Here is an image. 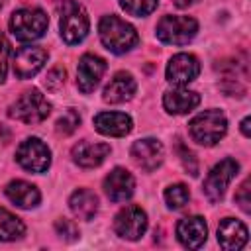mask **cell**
<instances>
[{"mask_svg": "<svg viewBox=\"0 0 251 251\" xmlns=\"http://www.w3.org/2000/svg\"><path fill=\"white\" fill-rule=\"evenodd\" d=\"M98 33L104 47L118 55L129 51L137 43L135 27L118 16H104L98 24Z\"/></svg>", "mask_w": 251, "mask_h": 251, "instance_id": "6da1fadb", "label": "cell"}, {"mask_svg": "<svg viewBox=\"0 0 251 251\" xmlns=\"http://www.w3.org/2000/svg\"><path fill=\"white\" fill-rule=\"evenodd\" d=\"M190 137L204 147L216 145L227 131V118L222 110H206L194 116L188 124Z\"/></svg>", "mask_w": 251, "mask_h": 251, "instance_id": "7a4b0ae2", "label": "cell"}, {"mask_svg": "<svg viewBox=\"0 0 251 251\" xmlns=\"http://www.w3.org/2000/svg\"><path fill=\"white\" fill-rule=\"evenodd\" d=\"M49 25V18L41 8H20L10 18V29L20 41L39 39Z\"/></svg>", "mask_w": 251, "mask_h": 251, "instance_id": "3957f363", "label": "cell"}, {"mask_svg": "<svg viewBox=\"0 0 251 251\" xmlns=\"http://www.w3.org/2000/svg\"><path fill=\"white\" fill-rule=\"evenodd\" d=\"M49 112H51V104L37 88L25 90L8 110L10 118L20 120L24 124H39L49 116Z\"/></svg>", "mask_w": 251, "mask_h": 251, "instance_id": "277c9868", "label": "cell"}, {"mask_svg": "<svg viewBox=\"0 0 251 251\" xmlns=\"http://www.w3.org/2000/svg\"><path fill=\"white\" fill-rule=\"evenodd\" d=\"M90 22H88V14L86 10L73 0H67L61 8V20H59V29H61V37L69 43H80L86 33H88Z\"/></svg>", "mask_w": 251, "mask_h": 251, "instance_id": "5b68a950", "label": "cell"}, {"mask_svg": "<svg viewBox=\"0 0 251 251\" xmlns=\"http://www.w3.org/2000/svg\"><path fill=\"white\" fill-rule=\"evenodd\" d=\"M198 31V22L190 16H165L157 24V37L169 45H184Z\"/></svg>", "mask_w": 251, "mask_h": 251, "instance_id": "8992f818", "label": "cell"}, {"mask_svg": "<svg viewBox=\"0 0 251 251\" xmlns=\"http://www.w3.org/2000/svg\"><path fill=\"white\" fill-rule=\"evenodd\" d=\"M237 171H239V163L235 159H229V157L220 161L218 165H214L212 171L208 173L206 180H204V186H202L206 198L210 202H220L224 198L229 182L237 175Z\"/></svg>", "mask_w": 251, "mask_h": 251, "instance_id": "52a82bcc", "label": "cell"}, {"mask_svg": "<svg viewBox=\"0 0 251 251\" xmlns=\"http://www.w3.org/2000/svg\"><path fill=\"white\" fill-rule=\"evenodd\" d=\"M16 161L29 173H43L51 165V151L39 137H27L20 143Z\"/></svg>", "mask_w": 251, "mask_h": 251, "instance_id": "ba28073f", "label": "cell"}, {"mask_svg": "<svg viewBox=\"0 0 251 251\" xmlns=\"http://www.w3.org/2000/svg\"><path fill=\"white\" fill-rule=\"evenodd\" d=\"M114 229L120 237L135 241L139 239L147 229V214L139 206H126L118 212L114 220Z\"/></svg>", "mask_w": 251, "mask_h": 251, "instance_id": "9c48e42d", "label": "cell"}, {"mask_svg": "<svg viewBox=\"0 0 251 251\" xmlns=\"http://www.w3.org/2000/svg\"><path fill=\"white\" fill-rule=\"evenodd\" d=\"M104 71H106V61L102 57H98L94 53L82 55L80 61H78V67H76V86H78V90L84 92V94L92 92L98 86Z\"/></svg>", "mask_w": 251, "mask_h": 251, "instance_id": "30bf717a", "label": "cell"}, {"mask_svg": "<svg viewBox=\"0 0 251 251\" xmlns=\"http://www.w3.org/2000/svg\"><path fill=\"white\" fill-rule=\"evenodd\" d=\"M200 75V63L190 53H176L171 57L167 65V80L176 86H184L192 82Z\"/></svg>", "mask_w": 251, "mask_h": 251, "instance_id": "8fae6325", "label": "cell"}, {"mask_svg": "<svg viewBox=\"0 0 251 251\" xmlns=\"http://www.w3.org/2000/svg\"><path fill=\"white\" fill-rule=\"evenodd\" d=\"M47 61V51L37 45H27L16 51L14 55V75L18 78H31L37 75Z\"/></svg>", "mask_w": 251, "mask_h": 251, "instance_id": "7c38bea8", "label": "cell"}, {"mask_svg": "<svg viewBox=\"0 0 251 251\" xmlns=\"http://www.w3.org/2000/svg\"><path fill=\"white\" fill-rule=\"evenodd\" d=\"M163 155H165V149H163L161 141H157L153 137L139 139V141H135L131 145V159H133V163L139 169L147 171V173L155 171L163 163Z\"/></svg>", "mask_w": 251, "mask_h": 251, "instance_id": "4fadbf2b", "label": "cell"}, {"mask_svg": "<svg viewBox=\"0 0 251 251\" xmlns=\"http://www.w3.org/2000/svg\"><path fill=\"white\" fill-rule=\"evenodd\" d=\"M133 188H135V180H133L131 173L122 167H116L104 178V192L112 202L129 200L133 194Z\"/></svg>", "mask_w": 251, "mask_h": 251, "instance_id": "5bb4252c", "label": "cell"}, {"mask_svg": "<svg viewBox=\"0 0 251 251\" xmlns=\"http://www.w3.org/2000/svg\"><path fill=\"white\" fill-rule=\"evenodd\" d=\"M206 235H208V227L204 218L200 216H188L176 224V237L186 249L202 247L206 241Z\"/></svg>", "mask_w": 251, "mask_h": 251, "instance_id": "9a60e30c", "label": "cell"}, {"mask_svg": "<svg viewBox=\"0 0 251 251\" xmlns=\"http://www.w3.org/2000/svg\"><path fill=\"white\" fill-rule=\"evenodd\" d=\"M94 127L102 135L110 137H124L131 131L133 122L124 112H100L94 116Z\"/></svg>", "mask_w": 251, "mask_h": 251, "instance_id": "2e32d148", "label": "cell"}, {"mask_svg": "<svg viewBox=\"0 0 251 251\" xmlns=\"http://www.w3.org/2000/svg\"><path fill=\"white\" fill-rule=\"evenodd\" d=\"M218 243L226 251H237L247 243V227L235 218H226L218 226Z\"/></svg>", "mask_w": 251, "mask_h": 251, "instance_id": "e0dca14e", "label": "cell"}, {"mask_svg": "<svg viewBox=\"0 0 251 251\" xmlns=\"http://www.w3.org/2000/svg\"><path fill=\"white\" fill-rule=\"evenodd\" d=\"M110 153L108 143H94V141H78L73 147V159L76 165L84 169H94L104 163V159Z\"/></svg>", "mask_w": 251, "mask_h": 251, "instance_id": "ac0fdd59", "label": "cell"}, {"mask_svg": "<svg viewBox=\"0 0 251 251\" xmlns=\"http://www.w3.org/2000/svg\"><path fill=\"white\" fill-rule=\"evenodd\" d=\"M135 78L129 75V73H116L112 76V80L106 84L104 88V102H110V104H122L126 100H129L133 94H135Z\"/></svg>", "mask_w": 251, "mask_h": 251, "instance_id": "d6986e66", "label": "cell"}, {"mask_svg": "<svg viewBox=\"0 0 251 251\" xmlns=\"http://www.w3.org/2000/svg\"><path fill=\"white\" fill-rule=\"evenodd\" d=\"M200 104V94L194 90H184V88H175L165 92L163 96V106L169 114H188Z\"/></svg>", "mask_w": 251, "mask_h": 251, "instance_id": "ffe728a7", "label": "cell"}, {"mask_svg": "<svg viewBox=\"0 0 251 251\" xmlns=\"http://www.w3.org/2000/svg\"><path fill=\"white\" fill-rule=\"evenodd\" d=\"M6 196L10 198V202H14L18 208H35L39 204V190L25 182V180H12L8 186H6Z\"/></svg>", "mask_w": 251, "mask_h": 251, "instance_id": "44dd1931", "label": "cell"}, {"mask_svg": "<svg viewBox=\"0 0 251 251\" xmlns=\"http://www.w3.org/2000/svg\"><path fill=\"white\" fill-rule=\"evenodd\" d=\"M69 206L78 220H92L98 212V196L88 188H78L71 194Z\"/></svg>", "mask_w": 251, "mask_h": 251, "instance_id": "7402d4cb", "label": "cell"}, {"mask_svg": "<svg viewBox=\"0 0 251 251\" xmlns=\"http://www.w3.org/2000/svg\"><path fill=\"white\" fill-rule=\"evenodd\" d=\"M25 226L24 222L0 206V241H16L24 235Z\"/></svg>", "mask_w": 251, "mask_h": 251, "instance_id": "603a6c76", "label": "cell"}, {"mask_svg": "<svg viewBox=\"0 0 251 251\" xmlns=\"http://www.w3.org/2000/svg\"><path fill=\"white\" fill-rule=\"evenodd\" d=\"M188 200H190V192H188V188L184 184H171V186L165 188V202H167L169 208L178 210Z\"/></svg>", "mask_w": 251, "mask_h": 251, "instance_id": "cb8c5ba5", "label": "cell"}, {"mask_svg": "<svg viewBox=\"0 0 251 251\" xmlns=\"http://www.w3.org/2000/svg\"><path fill=\"white\" fill-rule=\"evenodd\" d=\"M159 0H120V6L129 14V16H147L157 8Z\"/></svg>", "mask_w": 251, "mask_h": 251, "instance_id": "d4e9b609", "label": "cell"}, {"mask_svg": "<svg viewBox=\"0 0 251 251\" xmlns=\"http://www.w3.org/2000/svg\"><path fill=\"white\" fill-rule=\"evenodd\" d=\"M78 124H80V116H78V112L76 110H73V108H69L67 112H63V116L57 120V133H61V135H71L76 127H78Z\"/></svg>", "mask_w": 251, "mask_h": 251, "instance_id": "484cf974", "label": "cell"}, {"mask_svg": "<svg viewBox=\"0 0 251 251\" xmlns=\"http://www.w3.org/2000/svg\"><path fill=\"white\" fill-rule=\"evenodd\" d=\"M55 229H57V233L65 239V241H75L76 237H78V227L71 222V220H57L55 222Z\"/></svg>", "mask_w": 251, "mask_h": 251, "instance_id": "4316f807", "label": "cell"}, {"mask_svg": "<svg viewBox=\"0 0 251 251\" xmlns=\"http://www.w3.org/2000/svg\"><path fill=\"white\" fill-rule=\"evenodd\" d=\"M8 63H10V41L6 39L4 33H0V84L6 80Z\"/></svg>", "mask_w": 251, "mask_h": 251, "instance_id": "83f0119b", "label": "cell"}, {"mask_svg": "<svg viewBox=\"0 0 251 251\" xmlns=\"http://www.w3.org/2000/svg\"><path fill=\"white\" fill-rule=\"evenodd\" d=\"M65 84V71L63 69H53V71H49V75H47V78H45V86L49 88V90H59L61 86Z\"/></svg>", "mask_w": 251, "mask_h": 251, "instance_id": "f1b7e54d", "label": "cell"}, {"mask_svg": "<svg viewBox=\"0 0 251 251\" xmlns=\"http://www.w3.org/2000/svg\"><path fill=\"white\" fill-rule=\"evenodd\" d=\"M235 202L241 206V210L243 212H249L251 210V198H249V178H245L243 180V184L237 188V192H235Z\"/></svg>", "mask_w": 251, "mask_h": 251, "instance_id": "f546056e", "label": "cell"}, {"mask_svg": "<svg viewBox=\"0 0 251 251\" xmlns=\"http://www.w3.org/2000/svg\"><path fill=\"white\" fill-rule=\"evenodd\" d=\"M178 151H180V161H182V165H184V169L192 175V176H196V171H198V165H196V161H194V155H192V151H188L184 145H180L178 143Z\"/></svg>", "mask_w": 251, "mask_h": 251, "instance_id": "4dcf8cb0", "label": "cell"}, {"mask_svg": "<svg viewBox=\"0 0 251 251\" xmlns=\"http://www.w3.org/2000/svg\"><path fill=\"white\" fill-rule=\"evenodd\" d=\"M249 122H251V118H243V122H241V131H243L245 137L251 135V131H249Z\"/></svg>", "mask_w": 251, "mask_h": 251, "instance_id": "1f68e13d", "label": "cell"}, {"mask_svg": "<svg viewBox=\"0 0 251 251\" xmlns=\"http://www.w3.org/2000/svg\"><path fill=\"white\" fill-rule=\"evenodd\" d=\"M196 0H173V4L175 6H178V8H188L190 4H194Z\"/></svg>", "mask_w": 251, "mask_h": 251, "instance_id": "d6a6232c", "label": "cell"}, {"mask_svg": "<svg viewBox=\"0 0 251 251\" xmlns=\"http://www.w3.org/2000/svg\"><path fill=\"white\" fill-rule=\"evenodd\" d=\"M4 2H6V0H0V8H2V6H4Z\"/></svg>", "mask_w": 251, "mask_h": 251, "instance_id": "836d02e7", "label": "cell"}]
</instances>
